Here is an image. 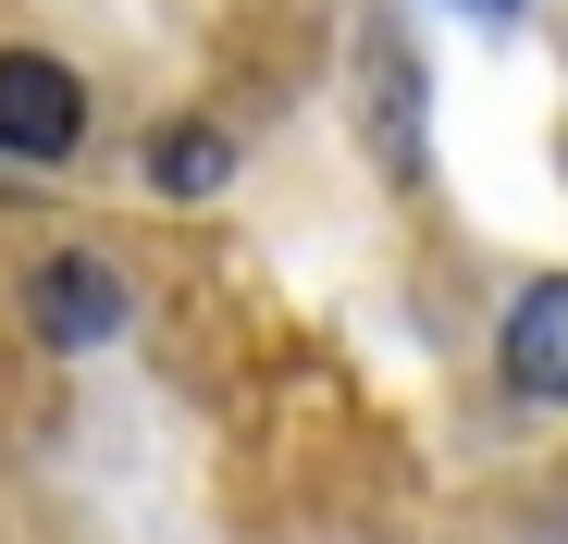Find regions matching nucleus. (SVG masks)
<instances>
[{
	"label": "nucleus",
	"mask_w": 568,
	"mask_h": 544,
	"mask_svg": "<svg viewBox=\"0 0 568 544\" xmlns=\"http://www.w3.org/2000/svg\"><path fill=\"white\" fill-rule=\"evenodd\" d=\"M74 149H87V87H74V62L0 50V161H13V173H62Z\"/></svg>",
	"instance_id": "nucleus-1"
},
{
	"label": "nucleus",
	"mask_w": 568,
	"mask_h": 544,
	"mask_svg": "<svg viewBox=\"0 0 568 544\" xmlns=\"http://www.w3.org/2000/svg\"><path fill=\"white\" fill-rule=\"evenodd\" d=\"M26 310H38L50 346H112V334H124V272H112L100 248H62V260H38Z\"/></svg>",
	"instance_id": "nucleus-2"
},
{
	"label": "nucleus",
	"mask_w": 568,
	"mask_h": 544,
	"mask_svg": "<svg viewBox=\"0 0 568 544\" xmlns=\"http://www.w3.org/2000/svg\"><path fill=\"white\" fill-rule=\"evenodd\" d=\"M495 372H507L519 396L568 409V272H544V285L507 298V322H495Z\"/></svg>",
	"instance_id": "nucleus-3"
},
{
	"label": "nucleus",
	"mask_w": 568,
	"mask_h": 544,
	"mask_svg": "<svg viewBox=\"0 0 568 544\" xmlns=\"http://www.w3.org/2000/svg\"><path fill=\"white\" fill-rule=\"evenodd\" d=\"M358 87H371V149H384V173L408 187L420 173V112H408V50H396L384 13H371V38H358Z\"/></svg>",
	"instance_id": "nucleus-4"
},
{
	"label": "nucleus",
	"mask_w": 568,
	"mask_h": 544,
	"mask_svg": "<svg viewBox=\"0 0 568 544\" xmlns=\"http://www.w3.org/2000/svg\"><path fill=\"white\" fill-rule=\"evenodd\" d=\"M149 187H161V199H223V187H235V137L199 124V112L161 124V137H149Z\"/></svg>",
	"instance_id": "nucleus-5"
},
{
	"label": "nucleus",
	"mask_w": 568,
	"mask_h": 544,
	"mask_svg": "<svg viewBox=\"0 0 568 544\" xmlns=\"http://www.w3.org/2000/svg\"><path fill=\"white\" fill-rule=\"evenodd\" d=\"M469 13H507V0H469Z\"/></svg>",
	"instance_id": "nucleus-6"
}]
</instances>
